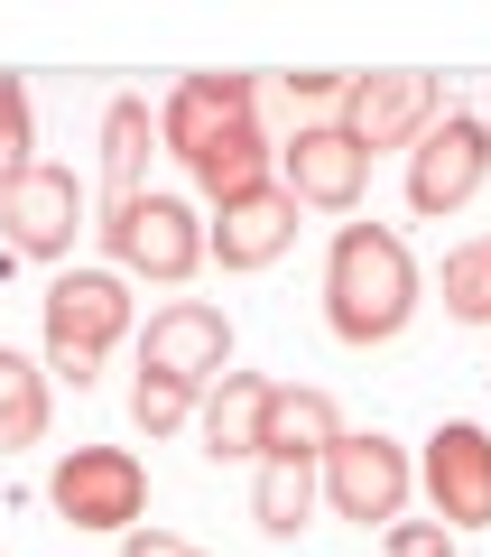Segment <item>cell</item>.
Masks as SVG:
<instances>
[{
  "label": "cell",
  "instance_id": "23",
  "mask_svg": "<svg viewBox=\"0 0 491 557\" xmlns=\"http://www.w3.org/2000/svg\"><path fill=\"white\" fill-rule=\"evenodd\" d=\"M343 94H353V75H297V84H288L297 112H343Z\"/></svg>",
  "mask_w": 491,
  "mask_h": 557
},
{
  "label": "cell",
  "instance_id": "18",
  "mask_svg": "<svg viewBox=\"0 0 491 557\" xmlns=\"http://www.w3.org/2000/svg\"><path fill=\"white\" fill-rule=\"evenodd\" d=\"M251 520H260L269 539H306V520H315V465L260 456V483H251Z\"/></svg>",
  "mask_w": 491,
  "mask_h": 557
},
{
  "label": "cell",
  "instance_id": "12",
  "mask_svg": "<svg viewBox=\"0 0 491 557\" xmlns=\"http://www.w3.org/2000/svg\"><path fill=\"white\" fill-rule=\"evenodd\" d=\"M0 233H10V251L20 260H65L84 233V186L75 168H28L10 196H0Z\"/></svg>",
  "mask_w": 491,
  "mask_h": 557
},
{
  "label": "cell",
  "instance_id": "20",
  "mask_svg": "<svg viewBox=\"0 0 491 557\" xmlns=\"http://www.w3.org/2000/svg\"><path fill=\"white\" fill-rule=\"evenodd\" d=\"M196 409H204V391H186V381H158V372L130 381V428L139 437H177Z\"/></svg>",
  "mask_w": 491,
  "mask_h": 557
},
{
  "label": "cell",
  "instance_id": "17",
  "mask_svg": "<svg viewBox=\"0 0 491 557\" xmlns=\"http://www.w3.org/2000/svg\"><path fill=\"white\" fill-rule=\"evenodd\" d=\"M47 418H56L47 372H38L28 354H10V344H0V456H28V446H47Z\"/></svg>",
  "mask_w": 491,
  "mask_h": 557
},
{
  "label": "cell",
  "instance_id": "10",
  "mask_svg": "<svg viewBox=\"0 0 491 557\" xmlns=\"http://www.w3.org/2000/svg\"><path fill=\"white\" fill-rule=\"evenodd\" d=\"M417 483H427V502H436L445 530H491V428L445 418V428L417 446Z\"/></svg>",
  "mask_w": 491,
  "mask_h": 557
},
{
  "label": "cell",
  "instance_id": "11",
  "mask_svg": "<svg viewBox=\"0 0 491 557\" xmlns=\"http://www.w3.org/2000/svg\"><path fill=\"white\" fill-rule=\"evenodd\" d=\"M278 186H288L297 205H315V214H353V205L372 196V159H362L335 121H297L288 149H278Z\"/></svg>",
  "mask_w": 491,
  "mask_h": 557
},
{
  "label": "cell",
  "instance_id": "5",
  "mask_svg": "<svg viewBox=\"0 0 491 557\" xmlns=\"http://www.w3.org/2000/svg\"><path fill=\"white\" fill-rule=\"evenodd\" d=\"M102 242H112L121 278H149V288H186L204 270V223L186 196H130L102 214Z\"/></svg>",
  "mask_w": 491,
  "mask_h": 557
},
{
  "label": "cell",
  "instance_id": "13",
  "mask_svg": "<svg viewBox=\"0 0 491 557\" xmlns=\"http://www.w3.org/2000/svg\"><path fill=\"white\" fill-rule=\"evenodd\" d=\"M297 214H306V205H297L278 177L251 186V196L214 205V223H204V260H223V270H269V260L297 242Z\"/></svg>",
  "mask_w": 491,
  "mask_h": 557
},
{
  "label": "cell",
  "instance_id": "7",
  "mask_svg": "<svg viewBox=\"0 0 491 557\" xmlns=\"http://www.w3.org/2000/svg\"><path fill=\"white\" fill-rule=\"evenodd\" d=\"M47 502H56V520H75L93 539L139 530V511H149V465L130 446H75L65 465H47Z\"/></svg>",
  "mask_w": 491,
  "mask_h": 557
},
{
  "label": "cell",
  "instance_id": "1",
  "mask_svg": "<svg viewBox=\"0 0 491 557\" xmlns=\"http://www.w3.org/2000/svg\"><path fill=\"white\" fill-rule=\"evenodd\" d=\"M158 149L186 168L214 205L269 186V139H260V84L251 75H186L158 112Z\"/></svg>",
  "mask_w": 491,
  "mask_h": 557
},
{
  "label": "cell",
  "instance_id": "8",
  "mask_svg": "<svg viewBox=\"0 0 491 557\" xmlns=\"http://www.w3.org/2000/svg\"><path fill=\"white\" fill-rule=\"evenodd\" d=\"M482 177H491V121L445 112L417 139V159H408V214H427V223L464 214V205L482 196Z\"/></svg>",
  "mask_w": 491,
  "mask_h": 557
},
{
  "label": "cell",
  "instance_id": "3",
  "mask_svg": "<svg viewBox=\"0 0 491 557\" xmlns=\"http://www.w3.org/2000/svg\"><path fill=\"white\" fill-rule=\"evenodd\" d=\"M130 325H139V307H130V278L121 270H65L56 288H47V381L93 391L102 354H112Z\"/></svg>",
  "mask_w": 491,
  "mask_h": 557
},
{
  "label": "cell",
  "instance_id": "6",
  "mask_svg": "<svg viewBox=\"0 0 491 557\" xmlns=\"http://www.w3.org/2000/svg\"><path fill=\"white\" fill-rule=\"evenodd\" d=\"M436 121H445V84H436L427 65H380V75H353L335 131L353 139L362 159H380V149H417Z\"/></svg>",
  "mask_w": 491,
  "mask_h": 557
},
{
  "label": "cell",
  "instance_id": "24",
  "mask_svg": "<svg viewBox=\"0 0 491 557\" xmlns=\"http://www.w3.org/2000/svg\"><path fill=\"white\" fill-rule=\"evenodd\" d=\"M130 557H204V548H196V539H177V530H139Z\"/></svg>",
  "mask_w": 491,
  "mask_h": 557
},
{
  "label": "cell",
  "instance_id": "2",
  "mask_svg": "<svg viewBox=\"0 0 491 557\" xmlns=\"http://www.w3.org/2000/svg\"><path fill=\"white\" fill-rule=\"evenodd\" d=\"M408 317H417L408 242H399L390 223H343V233L325 242V325H335V344L372 354V344H390Z\"/></svg>",
  "mask_w": 491,
  "mask_h": 557
},
{
  "label": "cell",
  "instance_id": "14",
  "mask_svg": "<svg viewBox=\"0 0 491 557\" xmlns=\"http://www.w3.org/2000/svg\"><path fill=\"white\" fill-rule=\"evenodd\" d=\"M269 391H278L269 372H223V391H204L196 428H204V456L214 465L260 456V437H269Z\"/></svg>",
  "mask_w": 491,
  "mask_h": 557
},
{
  "label": "cell",
  "instance_id": "16",
  "mask_svg": "<svg viewBox=\"0 0 491 557\" xmlns=\"http://www.w3.org/2000/svg\"><path fill=\"white\" fill-rule=\"evenodd\" d=\"M149 149H158V121L139 94H112V112H102V186H112V205L149 196Z\"/></svg>",
  "mask_w": 491,
  "mask_h": 557
},
{
  "label": "cell",
  "instance_id": "21",
  "mask_svg": "<svg viewBox=\"0 0 491 557\" xmlns=\"http://www.w3.org/2000/svg\"><path fill=\"white\" fill-rule=\"evenodd\" d=\"M28 139H38V112H28L20 75H0V196H10V186L38 168V149H28Z\"/></svg>",
  "mask_w": 491,
  "mask_h": 557
},
{
  "label": "cell",
  "instance_id": "22",
  "mask_svg": "<svg viewBox=\"0 0 491 557\" xmlns=\"http://www.w3.org/2000/svg\"><path fill=\"white\" fill-rule=\"evenodd\" d=\"M380 548H390V557H464V539H454L445 520H390Z\"/></svg>",
  "mask_w": 491,
  "mask_h": 557
},
{
  "label": "cell",
  "instance_id": "19",
  "mask_svg": "<svg viewBox=\"0 0 491 557\" xmlns=\"http://www.w3.org/2000/svg\"><path fill=\"white\" fill-rule=\"evenodd\" d=\"M445 317H464V325H482V335H491V242L445 251Z\"/></svg>",
  "mask_w": 491,
  "mask_h": 557
},
{
  "label": "cell",
  "instance_id": "4",
  "mask_svg": "<svg viewBox=\"0 0 491 557\" xmlns=\"http://www.w3.org/2000/svg\"><path fill=\"white\" fill-rule=\"evenodd\" d=\"M315 493L335 502V520H353V530H390V520H408V493H417V456L399 437H353L343 428L335 446H325V465H315Z\"/></svg>",
  "mask_w": 491,
  "mask_h": 557
},
{
  "label": "cell",
  "instance_id": "15",
  "mask_svg": "<svg viewBox=\"0 0 491 557\" xmlns=\"http://www.w3.org/2000/svg\"><path fill=\"white\" fill-rule=\"evenodd\" d=\"M335 437H343L335 391H315V381H278V391H269V437H260V456L325 465V446H335Z\"/></svg>",
  "mask_w": 491,
  "mask_h": 557
},
{
  "label": "cell",
  "instance_id": "9",
  "mask_svg": "<svg viewBox=\"0 0 491 557\" xmlns=\"http://www.w3.org/2000/svg\"><path fill=\"white\" fill-rule=\"evenodd\" d=\"M139 372L186 381V391H214V381L232 372V317H223V307H204V298L158 307V317L139 325Z\"/></svg>",
  "mask_w": 491,
  "mask_h": 557
}]
</instances>
